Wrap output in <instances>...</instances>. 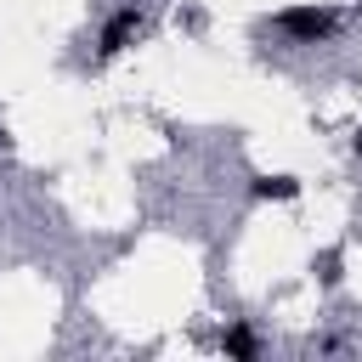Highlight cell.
<instances>
[{
    "mask_svg": "<svg viewBox=\"0 0 362 362\" xmlns=\"http://www.w3.org/2000/svg\"><path fill=\"white\" fill-rule=\"evenodd\" d=\"M272 23H277V34H288V40H300V45H317V40L334 34V11H328V6H288V11H277Z\"/></svg>",
    "mask_w": 362,
    "mask_h": 362,
    "instance_id": "6da1fadb",
    "label": "cell"
},
{
    "mask_svg": "<svg viewBox=\"0 0 362 362\" xmlns=\"http://www.w3.org/2000/svg\"><path fill=\"white\" fill-rule=\"evenodd\" d=\"M141 34V11L136 6H119L113 17H107V28H102V45H96V57H119L130 40Z\"/></svg>",
    "mask_w": 362,
    "mask_h": 362,
    "instance_id": "7a4b0ae2",
    "label": "cell"
},
{
    "mask_svg": "<svg viewBox=\"0 0 362 362\" xmlns=\"http://www.w3.org/2000/svg\"><path fill=\"white\" fill-rule=\"evenodd\" d=\"M221 351H226V356H238V362H255V356H260V339H255V328H249V322H232V328L221 334Z\"/></svg>",
    "mask_w": 362,
    "mask_h": 362,
    "instance_id": "3957f363",
    "label": "cell"
},
{
    "mask_svg": "<svg viewBox=\"0 0 362 362\" xmlns=\"http://www.w3.org/2000/svg\"><path fill=\"white\" fill-rule=\"evenodd\" d=\"M249 192H255V198H272V204H288V198H300V181H294V175H255Z\"/></svg>",
    "mask_w": 362,
    "mask_h": 362,
    "instance_id": "277c9868",
    "label": "cell"
},
{
    "mask_svg": "<svg viewBox=\"0 0 362 362\" xmlns=\"http://www.w3.org/2000/svg\"><path fill=\"white\" fill-rule=\"evenodd\" d=\"M317 266H322V283H339V249H322Z\"/></svg>",
    "mask_w": 362,
    "mask_h": 362,
    "instance_id": "5b68a950",
    "label": "cell"
}]
</instances>
